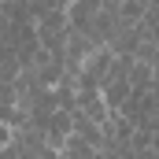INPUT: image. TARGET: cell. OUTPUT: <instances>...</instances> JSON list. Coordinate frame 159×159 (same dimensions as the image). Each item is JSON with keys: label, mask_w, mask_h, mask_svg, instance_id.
Returning a JSON list of instances; mask_svg holds the SVG:
<instances>
[{"label": "cell", "mask_w": 159, "mask_h": 159, "mask_svg": "<svg viewBox=\"0 0 159 159\" xmlns=\"http://www.w3.org/2000/svg\"><path fill=\"white\" fill-rule=\"evenodd\" d=\"M59 4H63V7H70V4H74V0H59Z\"/></svg>", "instance_id": "7"}, {"label": "cell", "mask_w": 159, "mask_h": 159, "mask_svg": "<svg viewBox=\"0 0 159 159\" xmlns=\"http://www.w3.org/2000/svg\"><path fill=\"white\" fill-rule=\"evenodd\" d=\"M111 63H115V52L111 48H96L85 63H81V78H89V81H96L100 89H104V81H107V74H111Z\"/></svg>", "instance_id": "3"}, {"label": "cell", "mask_w": 159, "mask_h": 159, "mask_svg": "<svg viewBox=\"0 0 159 159\" xmlns=\"http://www.w3.org/2000/svg\"><path fill=\"white\" fill-rule=\"evenodd\" d=\"M93 52H96V44L89 41V34L70 26V34H67V48H63V63H67V70H74V74H78L81 63H85Z\"/></svg>", "instance_id": "2"}, {"label": "cell", "mask_w": 159, "mask_h": 159, "mask_svg": "<svg viewBox=\"0 0 159 159\" xmlns=\"http://www.w3.org/2000/svg\"><path fill=\"white\" fill-rule=\"evenodd\" d=\"M70 129H74V119H70V111H56L52 122H48V129H44V137H48V148H63V141L70 137Z\"/></svg>", "instance_id": "4"}, {"label": "cell", "mask_w": 159, "mask_h": 159, "mask_svg": "<svg viewBox=\"0 0 159 159\" xmlns=\"http://www.w3.org/2000/svg\"><path fill=\"white\" fill-rule=\"evenodd\" d=\"M70 119H74V129H70V133H78V137H85L89 144L100 148V141H104V126H100L96 119H89L81 107H78V111H70Z\"/></svg>", "instance_id": "5"}, {"label": "cell", "mask_w": 159, "mask_h": 159, "mask_svg": "<svg viewBox=\"0 0 159 159\" xmlns=\"http://www.w3.org/2000/svg\"><path fill=\"white\" fill-rule=\"evenodd\" d=\"M67 34H70V15L67 7H56V11H44L37 19V41L44 52L59 56L63 59V48H67Z\"/></svg>", "instance_id": "1"}, {"label": "cell", "mask_w": 159, "mask_h": 159, "mask_svg": "<svg viewBox=\"0 0 159 159\" xmlns=\"http://www.w3.org/2000/svg\"><path fill=\"white\" fill-rule=\"evenodd\" d=\"M96 144H89L85 137H78V133H70L67 141H63V148H59V159H96Z\"/></svg>", "instance_id": "6"}]
</instances>
